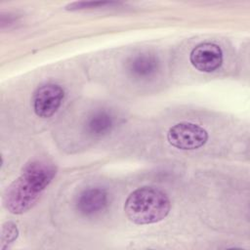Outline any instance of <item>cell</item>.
Segmentation results:
<instances>
[{
	"label": "cell",
	"mask_w": 250,
	"mask_h": 250,
	"mask_svg": "<svg viewBox=\"0 0 250 250\" xmlns=\"http://www.w3.org/2000/svg\"><path fill=\"white\" fill-rule=\"evenodd\" d=\"M115 126L114 115L105 109H100L93 112L86 120L85 130L88 135L94 138H100L111 132Z\"/></svg>",
	"instance_id": "ba28073f"
},
{
	"label": "cell",
	"mask_w": 250,
	"mask_h": 250,
	"mask_svg": "<svg viewBox=\"0 0 250 250\" xmlns=\"http://www.w3.org/2000/svg\"><path fill=\"white\" fill-rule=\"evenodd\" d=\"M64 98L63 89L57 84L48 83L37 88L33 95V109L37 116H52L61 106Z\"/></svg>",
	"instance_id": "277c9868"
},
{
	"label": "cell",
	"mask_w": 250,
	"mask_h": 250,
	"mask_svg": "<svg viewBox=\"0 0 250 250\" xmlns=\"http://www.w3.org/2000/svg\"><path fill=\"white\" fill-rule=\"evenodd\" d=\"M116 4L114 2H94V1H89V2H74L66 6L67 10H81V9H89V8H99V7H104L107 5H112Z\"/></svg>",
	"instance_id": "30bf717a"
},
{
	"label": "cell",
	"mask_w": 250,
	"mask_h": 250,
	"mask_svg": "<svg viewBox=\"0 0 250 250\" xmlns=\"http://www.w3.org/2000/svg\"><path fill=\"white\" fill-rule=\"evenodd\" d=\"M108 205V193L102 188L84 189L76 200L78 212L84 216H94L104 211Z\"/></svg>",
	"instance_id": "8992f818"
},
{
	"label": "cell",
	"mask_w": 250,
	"mask_h": 250,
	"mask_svg": "<svg viewBox=\"0 0 250 250\" xmlns=\"http://www.w3.org/2000/svg\"><path fill=\"white\" fill-rule=\"evenodd\" d=\"M19 235V229L13 222H6L1 229V250H5Z\"/></svg>",
	"instance_id": "9c48e42d"
},
{
	"label": "cell",
	"mask_w": 250,
	"mask_h": 250,
	"mask_svg": "<svg viewBox=\"0 0 250 250\" xmlns=\"http://www.w3.org/2000/svg\"><path fill=\"white\" fill-rule=\"evenodd\" d=\"M171 203L168 196L153 187L135 189L127 197L124 211L130 221L137 225H149L162 221L168 214Z\"/></svg>",
	"instance_id": "7a4b0ae2"
},
{
	"label": "cell",
	"mask_w": 250,
	"mask_h": 250,
	"mask_svg": "<svg viewBox=\"0 0 250 250\" xmlns=\"http://www.w3.org/2000/svg\"><path fill=\"white\" fill-rule=\"evenodd\" d=\"M57 173L54 163L46 159L32 160L4 193V205L13 214H22L31 209Z\"/></svg>",
	"instance_id": "6da1fadb"
},
{
	"label": "cell",
	"mask_w": 250,
	"mask_h": 250,
	"mask_svg": "<svg viewBox=\"0 0 250 250\" xmlns=\"http://www.w3.org/2000/svg\"><path fill=\"white\" fill-rule=\"evenodd\" d=\"M126 68L129 74L137 79H146L153 76L159 68L158 59L149 53H141L131 57Z\"/></svg>",
	"instance_id": "52a82bcc"
},
{
	"label": "cell",
	"mask_w": 250,
	"mask_h": 250,
	"mask_svg": "<svg viewBox=\"0 0 250 250\" xmlns=\"http://www.w3.org/2000/svg\"><path fill=\"white\" fill-rule=\"evenodd\" d=\"M189 61L197 70L213 72L223 62V52L214 43H201L192 49L189 55Z\"/></svg>",
	"instance_id": "5b68a950"
},
{
	"label": "cell",
	"mask_w": 250,
	"mask_h": 250,
	"mask_svg": "<svg viewBox=\"0 0 250 250\" xmlns=\"http://www.w3.org/2000/svg\"><path fill=\"white\" fill-rule=\"evenodd\" d=\"M167 139L170 145L177 148L192 150L205 145L208 140V133L197 124L180 122L169 129Z\"/></svg>",
	"instance_id": "3957f363"
}]
</instances>
